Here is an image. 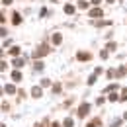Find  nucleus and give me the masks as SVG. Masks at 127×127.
<instances>
[{"mask_svg":"<svg viewBox=\"0 0 127 127\" xmlns=\"http://www.w3.org/2000/svg\"><path fill=\"white\" fill-rule=\"evenodd\" d=\"M88 111H90V106H88V104H82L76 113H78V117H86V115H88Z\"/></svg>","mask_w":127,"mask_h":127,"instance_id":"obj_2","label":"nucleus"},{"mask_svg":"<svg viewBox=\"0 0 127 127\" xmlns=\"http://www.w3.org/2000/svg\"><path fill=\"white\" fill-rule=\"evenodd\" d=\"M64 12H66V14H72V12H74V8H72L70 4H66V6H64Z\"/></svg>","mask_w":127,"mask_h":127,"instance_id":"obj_13","label":"nucleus"},{"mask_svg":"<svg viewBox=\"0 0 127 127\" xmlns=\"http://www.w3.org/2000/svg\"><path fill=\"white\" fill-rule=\"evenodd\" d=\"M43 68V63H35L33 64V70H41Z\"/></svg>","mask_w":127,"mask_h":127,"instance_id":"obj_15","label":"nucleus"},{"mask_svg":"<svg viewBox=\"0 0 127 127\" xmlns=\"http://www.w3.org/2000/svg\"><path fill=\"white\" fill-rule=\"evenodd\" d=\"M10 53H12V55H14V57H16L18 53H20V47H12V49H10Z\"/></svg>","mask_w":127,"mask_h":127,"instance_id":"obj_16","label":"nucleus"},{"mask_svg":"<svg viewBox=\"0 0 127 127\" xmlns=\"http://www.w3.org/2000/svg\"><path fill=\"white\" fill-rule=\"evenodd\" d=\"M90 16H92V18H100V16H102V10H100V8H94V10H90Z\"/></svg>","mask_w":127,"mask_h":127,"instance_id":"obj_4","label":"nucleus"},{"mask_svg":"<svg viewBox=\"0 0 127 127\" xmlns=\"http://www.w3.org/2000/svg\"><path fill=\"white\" fill-rule=\"evenodd\" d=\"M37 127H45V123H41V125H37Z\"/></svg>","mask_w":127,"mask_h":127,"instance_id":"obj_24","label":"nucleus"},{"mask_svg":"<svg viewBox=\"0 0 127 127\" xmlns=\"http://www.w3.org/2000/svg\"><path fill=\"white\" fill-rule=\"evenodd\" d=\"M12 80H14V82H20V80H22V74H20L18 70H14V72H12Z\"/></svg>","mask_w":127,"mask_h":127,"instance_id":"obj_6","label":"nucleus"},{"mask_svg":"<svg viewBox=\"0 0 127 127\" xmlns=\"http://www.w3.org/2000/svg\"><path fill=\"white\" fill-rule=\"evenodd\" d=\"M32 96H33V98H39V96H41V88H39V86H33Z\"/></svg>","mask_w":127,"mask_h":127,"instance_id":"obj_3","label":"nucleus"},{"mask_svg":"<svg viewBox=\"0 0 127 127\" xmlns=\"http://www.w3.org/2000/svg\"><path fill=\"white\" fill-rule=\"evenodd\" d=\"M96 76H98V72H94V74L88 78V84H94V82H96Z\"/></svg>","mask_w":127,"mask_h":127,"instance_id":"obj_14","label":"nucleus"},{"mask_svg":"<svg viewBox=\"0 0 127 127\" xmlns=\"http://www.w3.org/2000/svg\"><path fill=\"white\" fill-rule=\"evenodd\" d=\"M49 84H51V80H49V78H45L43 82H41V86H49Z\"/></svg>","mask_w":127,"mask_h":127,"instance_id":"obj_19","label":"nucleus"},{"mask_svg":"<svg viewBox=\"0 0 127 127\" xmlns=\"http://www.w3.org/2000/svg\"><path fill=\"white\" fill-rule=\"evenodd\" d=\"M4 90H6L8 94H14V92H16V88H14L12 84H6V86H4Z\"/></svg>","mask_w":127,"mask_h":127,"instance_id":"obj_7","label":"nucleus"},{"mask_svg":"<svg viewBox=\"0 0 127 127\" xmlns=\"http://www.w3.org/2000/svg\"><path fill=\"white\" fill-rule=\"evenodd\" d=\"M12 22H14V24H20V22H22V16H20V14H14V18H12Z\"/></svg>","mask_w":127,"mask_h":127,"instance_id":"obj_11","label":"nucleus"},{"mask_svg":"<svg viewBox=\"0 0 127 127\" xmlns=\"http://www.w3.org/2000/svg\"><path fill=\"white\" fill-rule=\"evenodd\" d=\"M86 127H100V119H98V117H96V119H92V121H90Z\"/></svg>","mask_w":127,"mask_h":127,"instance_id":"obj_8","label":"nucleus"},{"mask_svg":"<svg viewBox=\"0 0 127 127\" xmlns=\"http://www.w3.org/2000/svg\"><path fill=\"white\" fill-rule=\"evenodd\" d=\"M61 41H63V37H61V33H55V35H53V43H55V45H59Z\"/></svg>","mask_w":127,"mask_h":127,"instance_id":"obj_5","label":"nucleus"},{"mask_svg":"<svg viewBox=\"0 0 127 127\" xmlns=\"http://www.w3.org/2000/svg\"><path fill=\"white\" fill-rule=\"evenodd\" d=\"M108 2H111V4H113V0H108Z\"/></svg>","mask_w":127,"mask_h":127,"instance_id":"obj_25","label":"nucleus"},{"mask_svg":"<svg viewBox=\"0 0 127 127\" xmlns=\"http://www.w3.org/2000/svg\"><path fill=\"white\" fill-rule=\"evenodd\" d=\"M53 92L59 94V92H61V84H55V86H53Z\"/></svg>","mask_w":127,"mask_h":127,"instance_id":"obj_17","label":"nucleus"},{"mask_svg":"<svg viewBox=\"0 0 127 127\" xmlns=\"http://www.w3.org/2000/svg\"><path fill=\"white\" fill-rule=\"evenodd\" d=\"M121 100H127V88H123V94H121Z\"/></svg>","mask_w":127,"mask_h":127,"instance_id":"obj_20","label":"nucleus"},{"mask_svg":"<svg viewBox=\"0 0 127 127\" xmlns=\"http://www.w3.org/2000/svg\"><path fill=\"white\" fill-rule=\"evenodd\" d=\"M2 2H4V4H12V0H2Z\"/></svg>","mask_w":127,"mask_h":127,"instance_id":"obj_21","label":"nucleus"},{"mask_svg":"<svg viewBox=\"0 0 127 127\" xmlns=\"http://www.w3.org/2000/svg\"><path fill=\"white\" fill-rule=\"evenodd\" d=\"M100 2H102V0H92V4H100Z\"/></svg>","mask_w":127,"mask_h":127,"instance_id":"obj_22","label":"nucleus"},{"mask_svg":"<svg viewBox=\"0 0 127 127\" xmlns=\"http://www.w3.org/2000/svg\"><path fill=\"white\" fill-rule=\"evenodd\" d=\"M78 8H80V10H86V8H88V2L80 0V2H78Z\"/></svg>","mask_w":127,"mask_h":127,"instance_id":"obj_12","label":"nucleus"},{"mask_svg":"<svg viewBox=\"0 0 127 127\" xmlns=\"http://www.w3.org/2000/svg\"><path fill=\"white\" fill-rule=\"evenodd\" d=\"M53 127H59V123H53Z\"/></svg>","mask_w":127,"mask_h":127,"instance_id":"obj_23","label":"nucleus"},{"mask_svg":"<svg viewBox=\"0 0 127 127\" xmlns=\"http://www.w3.org/2000/svg\"><path fill=\"white\" fill-rule=\"evenodd\" d=\"M78 59L80 61H88L90 59V53H78Z\"/></svg>","mask_w":127,"mask_h":127,"instance_id":"obj_9","label":"nucleus"},{"mask_svg":"<svg viewBox=\"0 0 127 127\" xmlns=\"http://www.w3.org/2000/svg\"><path fill=\"white\" fill-rule=\"evenodd\" d=\"M49 51H51V49H49L47 45H41L39 49H35V51H33V59H35V57H43V55H47Z\"/></svg>","mask_w":127,"mask_h":127,"instance_id":"obj_1","label":"nucleus"},{"mask_svg":"<svg viewBox=\"0 0 127 127\" xmlns=\"http://www.w3.org/2000/svg\"><path fill=\"white\" fill-rule=\"evenodd\" d=\"M12 64H14L16 68H18V66H24V59H14V63H12Z\"/></svg>","mask_w":127,"mask_h":127,"instance_id":"obj_10","label":"nucleus"},{"mask_svg":"<svg viewBox=\"0 0 127 127\" xmlns=\"http://www.w3.org/2000/svg\"><path fill=\"white\" fill-rule=\"evenodd\" d=\"M64 127H72V119H64Z\"/></svg>","mask_w":127,"mask_h":127,"instance_id":"obj_18","label":"nucleus"}]
</instances>
